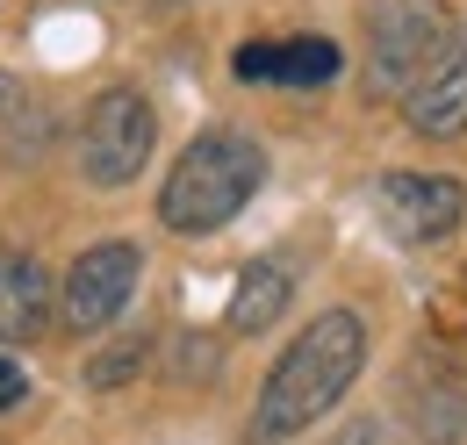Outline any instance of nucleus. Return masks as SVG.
Returning <instances> with one entry per match:
<instances>
[{
    "instance_id": "f257e3e1",
    "label": "nucleus",
    "mask_w": 467,
    "mask_h": 445,
    "mask_svg": "<svg viewBox=\"0 0 467 445\" xmlns=\"http://www.w3.org/2000/svg\"><path fill=\"white\" fill-rule=\"evenodd\" d=\"M359 367H367V324H359L352 309L309 316V331L274 359L266 388L252 402V431H244V439L281 445V439H295V431H309L324 409L346 402V388L359 381Z\"/></svg>"
},
{
    "instance_id": "f03ea898",
    "label": "nucleus",
    "mask_w": 467,
    "mask_h": 445,
    "mask_svg": "<svg viewBox=\"0 0 467 445\" xmlns=\"http://www.w3.org/2000/svg\"><path fill=\"white\" fill-rule=\"evenodd\" d=\"M266 187V151L244 129H202L173 159L166 187H159V222L173 237H209Z\"/></svg>"
},
{
    "instance_id": "7ed1b4c3",
    "label": "nucleus",
    "mask_w": 467,
    "mask_h": 445,
    "mask_svg": "<svg viewBox=\"0 0 467 445\" xmlns=\"http://www.w3.org/2000/svg\"><path fill=\"white\" fill-rule=\"evenodd\" d=\"M446 44H453V15L439 0H374L367 7V87L403 101L446 57Z\"/></svg>"
},
{
    "instance_id": "20e7f679",
    "label": "nucleus",
    "mask_w": 467,
    "mask_h": 445,
    "mask_svg": "<svg viewBox=\"0 0 467 445\" xmlns=\"http://www.w3.org/2000/svg\"><path fill=\"white\" fill-rule=\"evenodd\" d=\"M151 144H159V115L137 87H109L79 115V172L94 187H130L151 166Z\"/></svg>"
},
{
    "instance_id": "39448f33",
    "label": "nucleus",
    "mask_w": 467,
    "mask_h": 445,
    "mask_svg": "<svg viewBox=\"0 0 467 445\" xmlns=\"http://www.w3.org/2000/svg\"><path fill=\"white\" fill-rule=\"evenodd\" d=\"M137 280H144V252H137V244H122V237H109V244H87V252L72 259L65 287H58V316H65V331H72V337L109 331L122 309H130Z\"/></svg>"
},
{
    "instance_id": "423d86ee",
    "label": "nucleus",
    "mask_w": 467,
    "mask_h": 445,
    "mask_svg": "<svg viewBox=\"0 0 467 445\" xmlns=\"http://www.w3.org/2000/svg\"><path fill=\"white\" fill-rule=\"evenodd\" d=\"M374 216L396 244H439L467 216V187L446 172H381L374 180Z\"/></svg>"
},
{
    "instance_id": "0eeeda50",
    "label": "nucleus",
    "mask_w": 467,
    "mask_h": 445,
    "mask_svg": "<svg viewBox=\"0 0 467 445\" xmlns=\"http://www.w3.org/2000/svg\"><path fill=\"white\" fill-rule=\"evenodd\" d=\"M403 122L417 137H439V144H446V137H467V36H453L446 57L403 94Z\"/></svg>"
},
{
    "instance_id": "6e6552de",
    "label": "nucleus",
    "mask_w": 467,
    "mask_h": 445,
    "mask_svg": "<svg viewBox=\"0 0 467 445\" xmlns=\"http://www.w3.org/2000/svg\"><path fill=\"white\" fill-rule=\"evenodd\" d=\"M338 44L331 36H295V44H244L237 51V79L252 87V79H281V87H331L338 79Z\"/></svg>"
},
{
    "instance_id": "1a4fd4ad",
    "label": "nucleus",
    "mask_w": 467,
    "mask_h": 445,
    "mask_svg": "<svg viewBox=\"0 0 467 445\" xmlns=\"http://www.w3.org/2000/svg\"><path fill=\"white\" fill-rule=\"evenodd\" d=\"M51 324V274L29 252H0V345H29Z\"/></svg>"
},
{
    "instance_id": "9d476101",
    "label": "nucleus",
    "mask_w": 467,
    "mask_h": 445,
    "mask_svg": "<svg viewBox=\"0 0 467 445\" xmlns=\"http://www.w3.org/2000/svg\"><path fill=\"white\" fill-rule=\"evenodd\" d=\"M288 295H295L288 266H274V259H252V266L237 274V287H231V331H266V324L288 309Z\"/></svg>"
},
{
    "instance_id": "9b49d317",
    "label": "nucleus",
    "mask_w": 467,
    "mask_h": 445,
    "mask_svg": "<svg viewBox=\"0 0 467 445\" xmlns=\"http://www.w3.org/2000/svg\"><path fill=\"white\" fill-rule=\"evenodd\" d=\"M144 359H151V337H122L116 352H101V359L87 367V381H94V388H116V381H130Z\"/></svg>"
},
{
    "instance_id": "f8f14e48",
    "label": "nucleus",
    "mask_w": 467,
    "mask_h": 445,
    "mask_svg": "<svg viewBox=\"0 0 467 445\" xmlns=\"http://www.w3.org/2000/svg\"><path fill=\"white\" fill-rule=\"evenodd\" d=\"M22 115H29V94H22V79H7V72H0V129H7V122H22Z\"/></svg>"
},
{
    "instance_id": "ddd939ff",
    "label": "nucleus",
    "mask_w": 467,
    "mask_h": 445,
    "mask_svg": "<svg viewBox=\"0 0 467 445\" xmlns=\"http://www.w3.org/2000/svg\"><path fill=\"white\" fill-rule=\"evenodd\" d=\"M331 445H381V424H374V417H352V424L331 431Z\"/></svg>"
},
{
    "instance_id": "4468645a",
    "label": "nucleus",
    "mask_w": 467,
    "mask_h": 445,
    "mask_svg": "<svg viewBox=\"0 0 467 445\" xmlns=\"http://www.w3.org/2000/svg\"><path fill=\"white\" fill-rule=\"evenodd\" d=\"M22 388H29V381H22V367L0 352V409H15V402H22Z\"/></svg>"
},
{
    "instance_id": "2eb2a0df",
    "label": "nucleus",
    "mask_w": 467,
    "mask_h": 445,
    "mask_svg": "<svg viewBox=\"0 0 467 445\" xmlns=\"http://www.w3.org/2000/svg\"><path fill=\"white\" fill-rule=\"evenodd\" d=\"M159 7H180V0H159Z\"/></svg>"
}]
</instances>
